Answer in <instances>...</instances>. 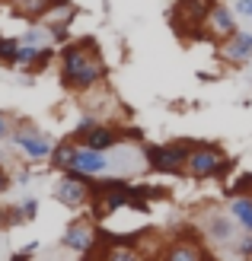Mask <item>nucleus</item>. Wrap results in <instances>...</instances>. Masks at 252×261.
Returning <instances> with one entry per match:
<instances>
[{
	"label": "nucleus",
	"instance_id": "f257e3e1",
	"mask_svg": "<svg viewBox=\"0 0 252 261\" xmlns=\"http://www.w3.org/2000/svg\"><path fill=\"white\" fill-rule=\"evenodd\" d=\"M105 61L99 55L96 38H80L61 51V83L71 93H89L105 80Z\"/></svg>",
	"mask_w": 252,
	"mask_h": 261
},
{
	"label": "nucleus",
	"instance_id": "f03ea898",
	"mask_svg": "<svg viewBox=\"0 0 252 261\" xmlns=\"http://www.w3.org/2000/svg\"><path fill=\"white\" fill-rule=\"evenodd\" d=\"M230 156L220 143H208V140H195L189 150V160H185V172L192 178L204 181V178H223L230 172Z\"/></svg>",
	"mask_w": 252,
	"mask_h": 261
},
{
	"label": "nucleus",
	"instance_id": "7ed1b4c3",
	"mask_svg": "<svg viewBox=\"0 0 252 261\" xmlns=\"http://www.w3.org/2000/svg\"><path fill=\"white\" fill-rule=\"evenodd\" d=\"M217 7V0H176L169 10V25L182 42L204 35V22L211 16V10Z\"/></svg>",
	"mask_w": 252,
	"mask_h": 261
},
{
	"label": "nucleus",
	"instance_id": "20e7f679",
	"mask_svg": "<svg viewBox=\"0 0 252 261\" xmlns=\"http://www.w3.org/2000/svg\"><path fill=\"white\" fill-rule=\"evenodd\" d=\"M195 140H166V143H150L144 147V163H147L153 172L163 175H179L185 172V160H189Z\"/></svg>",
	"mask_w": 252,
	"mask_h": 261
},
{
	"label": "nucleus",
	"instance_id": "39448f33",
	"mask_svg": "<svg viewBox=\"0 0 252 261\" xmlns=\"http://www.w3.org/2000/svg\"><path fill=\"white\" fill-rule=\"evenodd\" d=\"M89 198H93V178L74 172V169H64V178H58L55 185V201L64 207H83Z\"/></svg>",
	"mask_w": 252,
	"mask_h": 261
},
{
	"label": "nucleus",
	"instance_id": "423d86ee",
	"mask_svg": "<svg viewBox=\"0 0 252 261\" xmlns=\"http://www.w3.org/2000/svg\"><path fill=\"white\" fill-rule=\"evenodd\" d=\"M240 226H236V220L230 217V211L223 214V211H208V214H201V236L208 239V242H214V245H233L236 242V236H240Z\"/></svg>",
	"mask_w": 252,
	"mask_h": 261
},
{
	"label": "nucleus",
	"instance_id": "0eeeda50",
	"mask_svg": "<svg viewBox=\"0 0 252 261\" xmlns=\"http://www.w3.org/2000/svg\"><path fill=\"white\" fill-rule=\"evenodd\" d=\"M77 137H80L83 147L102 150V153H112V150H118V147H122V143L128 140L122 127H115V124H102V121H96L89 130H83V134H77Z\"/></svg>",
	"mask_w": 252,
	"mask_h": 261
},
{
	"label": "nucleus",
	"instance_id": "6e6552de",
	"mask_svg": "<svg viewBox=\"0 0 252 261\" xmlns=\"http://www.w3.org/2000/svg\"><path fill=\"white\" fill-rule=\"evenodd\" d=\"M71 169H74V172H80V175L96 178V175H109L112 160H109V153H102V150H93V147H83V143L77 140V153H74V163H71Z\"/></svg>",
	"mask_w": 252,
	"mask_h": 261
},
{
	"label": "nucleus",
	"instance_id": "1a4fd4ad",
	"mask_svg": "<svg viewBox=\"0 0 252 261\" xmlns=\"http://www.w3.org/2000/svg\"><path fill=\"white\" fill-rule=\"evenodd\" d=\"M96 242H99V229L93 226V220H74L64 232V245L77 255H93Z\"/></svg>",
	"mask_w": 252,
	"mask_h": 261
},
{
	"label": "nucleus",
	"instance_id": "9d476101",
	"mask_svg": "<svg viewBox=\"0 0 252 261\" xmlns=\"http://www.w3.org/2000/svg\"><path fill=\"white\" fill-rule=\"evenodd\" d=\"M236 29H240V16L233 13V7L217 4L214 10H211L208 22H204V35L201 38H217V42H223V38H230Z\"/></svg>",
	"mask_w": 252,
	"mask_h": 261
},
{
	"label": "nucleus",
	"instance_id": "9b49d317",
	"mask_svg": "<svg viewBox=\"0 0 252 261\" xmlns=\"http://www.w3.org/2000/svg\"><path fill=\"white\" fill-rule=\"evenodd\" d=\"M13 143H16L26 156H32V160H45V156H51V150H55V143H51L42 130H35L29 124H22L16 134H13Z\"/></svg>",
	"mask_w": 252,
	"mask_h": 261
},
{
	"label": "nucleus",
	"instance_id": "f8f14e48",
	"mask_svg": "<svg viewBox=\"0 0 252 261\" xmlns=\"http://www.w3.org/2000/svg\"><path fill=\"white\" fill-rule=\"evenodd\" d=\"M220 58L227 64H233V67H246L252 61V32L236 29L230 38H223L220 42Z\"/></svg>",
	"mask_w": 252,
	"mask_h": 261
},
{
	"label": "nucleus",
	"instance_id": "ddd939ff",
	"mask_svg": "<svg viewBox=\"0 0 252 261\" xmlns=\"http://www.w3.org/2000/svg\"><path fill=\"white\" fill-rule=\"evenodd\" d=\"M211 252L201 245L198 236H189V239H172V245L163 252V258H172V261H198V258H208Z\"/></svg>",
	"mask_w": 252,
	"mask_h": 261
},
{
	"label": "nucleus",
	"instance_id": "4468645a",
	"mask_svg": "<svg viewBox=\"0 0 252 261\" xmlns=\"http://www.w3.org/2000/svg\"><path fill=\"white\" fill-rule=\"evenodd\" d=\"M227 211H230V217L236 220V226L243 232H252V194H233Z\"/></svg>",
	"mask_w": 252,
	"mask_h": 261
},
{
	"label": "nucleus",
	"instance_id": "2eb2a0df",
	"mask_svg": "<svg viewBox=\"0 0 252 261\" xmlns=\"http://www.w3.org/2000/svg\"><path fill=\"white\" fill-rule=\"evenodd\" d=\"M74 153H77V140L67 137V140H61L55 150H51V166H58V169H71L74 163Z\"/></svg>",
	"mask_w": 252,
	"mask_h": 261
},
{
	"label": "nucleus",
	"instance_id": "dca6fc26",
	"mask_svg": "<svg viewBox=\"0 0 252 261\" xmlns=\"http://www.w3.org/2000/svg\"><path fill=\"white\" fill-rule=\"evenodd\" d=\"M48 38H51V29H29V32L19 38V42H22V45H32V48H45Z\"/></svg>",
	"mask_w": 252,
	"mask_h": 261
},
{
	"label": "nucleus",
	"instance_id": "f3484780",
	"mask_svg": "<svg viewBox=\"0 0 252 261\" xmlns=\"http://www.w3.org/2000/svg\"><path fill=\"white\" fill-rule=\"evenodd\" d=\"M16 48H19V38H0V64H13L16 58Z\"/></svg>",
	"mask_w": 252,
	"mask_h": 261
},
{
	"label": "nucleus",
	"instance_id": "a211bd4d",
	"mask_svg": "<svg viewBox=\"0 0 252 261\" xmlns=\"http://www.w3.org/2000/svg\"><path fill=\"white\" fill-rule=\"evenodd\" d=\"M233 252L240 258H252V232H240L233 242Z\"/></svg>",
	"mask_w": 252,
	"mask_h": 261
},
{
	"label": "nucleus",
	"instance_id": "6ab92c4d",
	"mask_svg": "<svg viewBox=\"0 0 252 261\" xmlns=\"http://www.w3.org/2000/svg\"><path fill=\"white\" fill-rule=\"evenodd\" d=\"M233 13H236L240 19L252 22V0H233Z\"/></svg>",
	"mask_w": 252,
	"mask_h": 261
},
{
	"label": "nucleus",
	"instance_id": "aec40b11",
	"mask_svg": "<svg viewBox=\"0 0 252 261\" xmlns=\"http://www.w3.org/2000/svg\"><path fill=\"white\" fill-rule=\"evenodd\" d=\"M35 211H38V201H35V198H29V201H22V204H19L22 220H32V217H35Z\"/></svg>",
	"mask_w": 252,
	"mask_h": 261
},
{
	"label": "nucleus",
	"instance_id": "412c9836",
	"mask_svg": "<svg viewBox=\"0 0 252 261\" xmlns=\"http://www.w3.org/2000/svg\"><path fill=\"white\" fill-rule=\"evenodd\" d=\"M105 255H109V258H138V252H134V249H128V245H118V249H109Z\"/></svg>",
	"mask_w": 252,
	"mask_h": 261
},
{
	"label": "nucleus",
	"instance_id": "4be33fe9",
	"mask_svg": "<svg viewBox=\"0 0 252 261\" xmlns=\"http://www.w3.org/2000/svg\"><path fill=\"white\" fill-rule=\"evenodd\" d=\"M10 188V175L4 172V166H0V191H7Z\"/></svg>",
	"mask_w": 252,
	"mask_h": 261
},
{
	"label": "nucleus",
	"instance_id": "5701e85b",
	"mask_svg": "<svg viewBox=\"0 0 252 261\" xmlns=\"http://www.w3.org/2000/svg\"><path fill=\"white\" fill-rule=\"evenodd\" d=\"M7 130H10V121H7V115H0V137H7Z\"/></svg>",
	"mask_w": 252,
	"mask_h": 261
}]
</instances>
